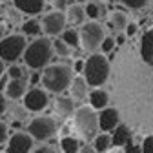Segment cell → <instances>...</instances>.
<instances>
[{"instance_id": "14", "label": "cell", "mask_w": 153, "mask_h": 153, "mask_svg": "<svg viewBox=\"0 0 153 153\" xmlns=\"http://www.w3.org/2000/svg\"><path fill=\"white\" fill-rule=\"evenodd\" d=\"M140 56L149 66H153V29L146 31L140 38Z\"/></svg>"}, {"instance_id": "10", "label": "cell", "mask_w": 153, "mask_h": 153, "mask_svg": "<svg viewBox=\"0 0 153 153\" xmlns=\"http://www.w3.org/2000/svg\"><path fill=\"white\" fill-rule=\"evenodd\" d=\"M33 137L29 133L24 131H16L9 137V144H7V153H31L33 149Z\"/></svg>"}, {"instance_id": "9", "label": "cell", "mask_w": 153, "mask_h": 153, "mask_svg": "<svg viewBox=\"0 0 153 153\" xmlns=\"http://www.w3.org/2000/svg\"><path fill=\"white\" fill-rule=\"evenodd\" d=\"M22 99H24V108L29 109V111H42V109L49 104L48 93H46L44 89H40V88L27 89Z\"/></svg>"}, {"instance_id": "12", "label": "cell", "mask_w": 153, "mask_h": 153, "mask_svg": "<svg viewBox=\"0 0 153 153\" xmlns=\"http://www.w3.org/2000/svg\"><path fill=\"white\" fill-rule=\"evenodd\" d=\"M11 2H13V7L16 11L29 15V16L42 13V9L46 6V0H11Z\"/></svg>"}, {"instance_id": "28", "label": "cell", "mask_w": 153, "mask_h": 153, "mask_svg": "<svg viewBox=\"0 0 153 153\" xmlns=\"http://www.w3.org/2000/svg\"><path fill=\"white\" fill-rule=\"evenodd\" d=\"M7 76L9 79H22V76H26V69L20 68V66H11L7 69ZM27 79V76H26Z\"/></svg>"}, {"instance_id": "43", "label": "cell", "mask_w": 153, "mask_h": 153, "mask_svg": "<svg viewBox=\"0 0 153 153\" xmlns=\"http://www.w3.org/2000/svg\"><path fill=\"white\" fill-rule=\"evenodd\" d=\"M62 135H64V137L69 135V126H64V128H62Z\"/></svg>"}, {"instance_id": "32", "label": "cell", "mask_w": 153, "mask_h": 153, "mask_svg": "<svg viewBox=\"0 0 153 153\" xmlns=\"http://www.w3.org/2000/svg\"><path fill=\"white\" fill-rule=\"evenodd\" d=\"M4 140H7V124L0 120V144Z\"/></svg>"}, {"instance_id": "4", "label": "cell", "mask_w": 153, "mask_h": 153, "mask_svg": "<svg viewBox=\"0 0 153 153\" xmlns=\"http://www.w3.org/2000/svg\"><path fill=\"white\" fill-rule=\"evenodd\" d=\"M73 124H75V129L79 131L86 140H93L95 135H97L99 119H97V113H95V109L91 106H80L79 109H75Z\"/></svg>"}, {"instance_id": "40", "label": "cell", "mask_w": 153, "mask_h": 153, "mask_svg": "<svg viewBox=\"0 0 153 153\" xmlns=\"http://www.w3.org/2000/svg\"><path fill=\"white\" fill-rule=\"evenodd\" d=\"M124 40H126V36H124V35L115 36V44H119V46H122V44H124Z\"/></svg>"}, {"instance_id": "18", "label": "cell", "mask_w": 153, "mask_h": 153, "mask_svg": "<svg viewBox=\"0 0 153 153\" xmlns=\"http://www.w3.org/2000/svg\"><path fill=\"white\" fill-rule=\"evenodd\" d=\"M55 108L59 111L60 117H73L75 113V100L73 97H56V102H55Z\"/></svg>"}, {"instance_id": "25", "label": "cell", "mask_w": 153, "mask_h": 153, "mask_svg": "<svg viewBox=\"0 0 153 153\" xmlns=\"http://www.w3.org/2000/svg\"><path fill=\"white\" fill-rule=\"evenodd\" d=\"M84 11H86V16H88V18H91V20H97V18H99V16H102V13H104L102 6H100V4H97V2H89V4H86Z\"/></svg>"}, {"instance_id": "45", "label": "cell", "mask_w": 153, "mask_h": 153, "mask_svg": "<svg viewBox=\"0 0 153 153\" xmlns=\"http://www.w3.org/2000/svg\"><path fill=\"white\" fill-rule=\"evenodd\" d=\"M0 2H9V0H0Z\"/></svg>"}, {"instance_id": "17", "label": "cell", "mask_w": 153, "mask_h": 153, "mask_svg": "<svg viewBox=\"0 0 153 153\" xmlns=\"http://www.w3.org/2000/svg\"><path fill=\"white\" fill-rule=\"evenodd\" d=\"M66 20L73 26H82L86 20V11L80 4H71L68 7V15H66Z\"/></svg>"}, {"instance_id": "2", "label": "cell", "mask_w": 153, "mask_h": 153, "mask_svg": "<svg viewBox=\"0 0 153 153\" xmlns=\"http://www.w3.org/2000/svg\"><path fill=\"white\" fill-rule=\"evenodd\" d=\"M22 56H24V62H26L27 68L40 71L51 60V56H53V44H51L49 38H44V36L35 38L31 44L26 46Z\"/></svg>"}, {"instance_id": "24", "label": "cell", "mask_w": 153, "mask_h": 153, "mask_svg": "<svg viewBox=\"0 0 153 153\" xmlns=\"http://www.w3.org/2000/svg\"><path fill=\"white\" fill-rule=\"evenodd\" d=\"M60 35H62V40H64L69 48H76V46L80 44L79 31H76V29H64Z\"/></svg>"}, {"instance_id": "30", "label": "cell", "mask_w": 153, "mask_h": 153, "mask_svg": "<svg viewBox=\"0 0 153 153\" xmlns=\"http://www.w3.org/2000/svg\"><path fill=\"white\" fill-rule=\"evenodd\" d=\"M142 153H153V135H148L142 140Z\"/></svg>"}, {"instance_id": "26", "label": "cell", "mask_w": 153, "mask_h": 153, "mask_svg": "<svg viewBox=\"0 0 153 153\" xmlns=\"http://www.w3.org/2000/svg\"><path fill=\"white\" fill-rule=\"evenodd\" d=\"M51 44H53V53H56L59 56H69V55H71L69 46L62 40V38H55Z\"/></svg>"}, {"instance_id": "38", "label": "cell", "mask_w": 153, "mask_h": 153, "mask_svg": "<svg viewBox=\"0 0 153 153\" xmlns=\"http://www.w3.org/2000/svg\"><path fill=\"white\" fill-rule=\"evenodd\" d=\"M71 68H73V71H76V73H82V69H84V62H82V60H76Z\"/></svg>"}, {"instance_id": "11", "label": "cell", "mask_w": 153, "mask_h": 153, "mask_svg": "<svg viewBox=\"0 0 153 153\" xmlns=\"http://www.w3.org/2000/svg\"><path fill=\"white\" fill-rule=\"evenodd\" d=\"M99 129H102L104 133L111 131L115 126L119 124L120 120V115H119V109H115V108H102V111L99 113Z\"/></svg>"}, {"instance_id": "34", "label": "cell", "mask_w": 153, "mask_h": 153, "mask_svg": "<svg viewBox=\"0 0 153 153\" xmlns=\"http://www.w3.org/2000/svg\"><path fill=\"white\" fill-rule=\"evenodd\" d=\"M124 148H126V153H140V148H139V146H133L131 140H128V142L124 144Z\"/></svg>"}, {"instance_id": "21", "label": "cell", "mask_w": 153, "mask_h": 153, "mask_svg": "<svg viewBox=\"0 0 153 153\" xmlns=\"http://www.w3.org/2000/svg\"><path fill=\"white\" fill-rule=\"evenodd\" d=\"M22 33L27 35V36H40L42 26H40L38 20H35V18H29V20H26L22 24Z\"/></svg>"}, {"instance_id": "6", "label": "cell", "mask_w": 153, "mask_h": 153, "mask_svg": "<svg viewBox=\"0 0 153 153\" xmlns=\"http://www.w3.org/2000/svg\"><path fill=\"white\" fill-rule=\"evenodd\" d=\"M104 27L97 22H89V24H82L80 26V31H79V38L82 42V48L86 51H97L104 40Z\"/></svg>"}, {"instance_id": "8", "label": "cell", "mask_w": 153, "mask_h": 153, "mask_svg": "<svg viewBox=\"0 0 153 153\" xmlns=\"http://www.w3.org/2000/svg\"><path fill=\"white\" fill-rule=\"evenodd\" d=\"M66 15L62 11H51L48 15H44V18L40 20L42 26V33H46L48 36H56L66 29Z\"/></svg>"}, {"instance_id": "22", "label": "cell", "mask_w": 153, "mask_h": 153, "mask_svg": "<svg viewBox=\"0 0 153 153\" xmlns=\"http://www.w3.org/2000/svg\"><path fill=\"white\" fill-rule=\"evenodd\" d=\"M79 148H80L79 139L69 137V135L62 137V140H60V149H62V153H79Z\"/></svg>"}, {"instance_id": "13", "label": "cell", "mask_w": 153, "mask_h": 153, "mask_svg": "<svg viewBox=\"0 0 153 153\" xmlns=\"http://www.w3.org/2000/svg\"><path fill=\"white\" fill-rule=\"evenodd\" d=\"M27 79L22 76V79H11L9 84L6 86V97H9L11 100H18L22 99L26 91H27Z\"/></svg>"}, {"instance_id": "39", "label": "cell", "mask_w": 153, "mask_h": 153, "mask_svg": "<svg viewBox=\"0 0 153 153\" xmlns=\"http://www.w3.org/2000/svg\"><path fill=\"white\" fill-rule=\"evenodd\" d=\"M79 153H97V151H95L93 146H82V148H79Z\"/></svg>"}, {"instance_id": "7", "label": "cell", "mask_w": 153, "mask_h": 153, "mask_svg": "<svg viewBox=\"0 0 153 153\" xmlns=\"http://www.w3.org/2000/svg\"><path fill=\"white\" fill-rule=\"evenodd\" d=\"M56 129L59 124L53 117H35L27 126V133L33 137V140H48L56 133Z\"/></svg>"}, {"instance_id": "27", "label": "cell", "mask_w": 153, "mask_h": 153, "mask_svg": "<svg viewBox=\"0 0 153 153\" xmlns=\"http://www.w3.org/2000/svg\"><path fill=\"white\" fill-rule=\"evenodd\" d=\"M119 2L124 4V6H128V7H131V9H140V7L148 6L151 0H119Z\"/></svg>"}, {"instance_id": "3", "label": "cell", "mask_w": 153, "mask_h": 153, "mask_svg": "<svg viewBox=\"0 0 153 153\" xmlns=\"http://www.w3.org/2000/svg\"><path fill=\"white\" fill-rule=\"evenodd\" d=\"M84 79L88 86L93 88H100L109 76V60L108 56L100 53H93L89 55V59L84 62Z\"/></svg>"}, {"instance_id": "44", "label": "cell", "mask_w": 153, "mask_h": 153, "mask_svg": "<svg viewBox=\"0 0 153 153\" xmlns=\"http://www.w3.org/2000/svg\"><path fill=\"white\" fill-rule=\"evenodd\" d=\"M2 36H4V27L0 26V38H2Z\"/></svg>"}, {"instance_id": "1", "label": "cell", "mask_w": 153, "mask_h": 153, "mask_svg": "<svg viewBox=\"0 0 153 153\" xmlns=\"http://www.w3.org/2000/svg\"><path fill=\"white\" fill-rule=\"evenodd\" d=\"M73 68L69 64H53L46 66L40 73V82L42 86L51 93H62L69 88L73 80Z\"/></svg>"}, {"instance_id": "20", "label": "cell", "mask_w": 153, "mask_h": 153, "mask_svg": "<svg viewBox=\"0 0 153 153\" xmlns=\"http://www.w3.org/2000/svg\"><path fill=\"white\" fill-rule=\"evenodd\" d=\"M128 24V18L122 11H113L111 18H109V29H117V31H124Z\"/></svg>"}, {"instance_id": "29", "label": "cell", "mask_w": 153, "mask_h": 153, "mask_svg": "<svg viewBox=\"0 0 153 153\" xmlns=\"http://www.w3.org/2000/svg\"><path fill=\"white\" fill-rule=\"evenodd\" d=\"M115 36H104V40H102V44H100V49L104 51V53H111L113 49H115Z\"/></svg>"}, {"instance_id": "33", "label": "cell", "mask_w": 153, "mask_h": 153, "mask_svg": "<svg viewBox=\"0 0 153 153\" xmlns=\"http://www.w3.org/2000/svg\"><path fill=\"white\" fill-rule=\"evenodd\" d=\"M6 109H7V99H6V95L0 91V117L6 113Z\"/></svg>"}, {"instance_id": "42", "label": "cell", "mask_w": 153, "mask_h": 153, "mask_svg": "<svg viewBox=\"0 0 153 153\" xmlns=\"http://www.w3.org/2000/svg\"><path fill=\"white\" fill-rule=\"evenodd\" d=\"M4 71H6V66H4V60H2V59H0V76H2V75H4Z\"/></svg>"}, {"instance_id": "36", "label": "cell", "mask_w": 153, "mask_h": 153, "mask_svg": "<svg viewBox=\"0 0 153 153\" xmlns=\"http://www.w3.org/2000/svg\"><path fill=\"white\" fill-rule=\"evenodd\" d=\"M135 33H137V26L131 24V22H128V24H126V35H128V36H133Z\"/></svg>"}, {"instance_id": "47", "label": "cell", "mask_w": 153, "mask_h": 153, "mask_svg": "<svg viewBox=\"0 0 153 153\" xmlns=\"http://www.w3.org/2000/svg\"><path fill=\"white\" fill-rule=\"evenodd\" d=\"M79 2H84V0H79Z\"/></svg>"}, {"instance_id": "5", "label": "cell", "mask_w": 153, "mask_h": 153, "mask_svg": "<svg viewBox=\"0 0 153 153\" xmlns=\"http://www.w3.org/2000/svg\"><path fill=\"white\" fill-rule=\"evenodd\" d=\"M27 46V40L24 38V35H7L0 38V59L4 62H16L22 56L24 49Z\"/></svg>"}, {"instance_id": "23", "label": "cell", "mask_w": 153, "mask_h": 153, "mask_svg": "<svg viewBox=\"0 0 153 153\" xmlns=\"http://www.w3.org/2000/svg\"><path fill=\"white\" fill-rule=\"evenodd\" d=\"M109 146H111V135H108V133L95 135V139H93V148H95V151L102 153V151H106Z\"/></svg>"}, {"instance_id": "37", "label": "cell", "mask_w": 153, "mask_h": 153, "mask_svg": "<svg viewBox=\"0 0 153 153\" xmlns=\"http://www.w3.org/2000/svg\"><path fill=\"white\" fill-rule=\"evenodd\" d=\"M35 73H31L29 76V84H38L40 82V73H38V69H33Z\"/></svg>"}, {"instance_id": "15", "label": "cell", "mask_w": 153, "mask_h": 153, "mask_svg": "<svg viewBox=\"0 0 153 153\" xmlns=\"http://www.w3.org/2000/svg\"><path fill=\"white\" fill-rule=\"evenodd\" d=\"M131 139H133V131L126 124H117V126L113 128V135H111V144L113 146L120 148V146H124Z\"/></svg>"}, {"instance_id": "19", "label": "cell", "mask_w": 153, "mask_h": 153, "mask_svg": "<svg viewBox=\"0 0 153 153\" xmlns=\"http://www.w3.org/2000/svg\"><path fill=\"white\" fill-rule=\"evenodd\" d=\"M88 99H89V106L93 109H102L108 106L109 102V97H108V93L104 89H99V88H95L89 95H88Z\"/></svg>"}, {"instance_id": "16", "label": "cell", "mask_w": 153, "mask_h": 153, "mask_svg": "<svg viewBox=\"0 0 153 153\" xmlns=\"http://www.w3.org/2000/svg\"><path fill=\"white\" fill-rule=\"evenodd\" d=\"M69 89H71V97L73 99H86L88 97V82L82 75L79 76H73V80L69 84Z\"/></svg>"}, {"instance_id": "35", "label": "cell", "mask_w": 153, "mask_h": 153, "mask_svg": "<svg viewBox=\"0 0 153 153\" xmlns=\"http://www.w3.org/2000/svg\"><path fill=\"white\" fill-rule=\"evenodd\" d=\"M13 111H15V117H18V119H26V115H27V111L24 109V108H11Z\"/></svg>"}, {"instance_id": "41", "label": "cell", "mask_w": 153, "mask_h": 153, "mask_svg": "<svg viewBox=\"0 0 153 153\" xmlns=\"http://www.w3.org/2000/svg\"><path fill=\"white\" fill-rule=\"evenodd\" d=\"M55 6L59 7V9H62V7L66 6V0H55Z\"/></svg>"}, {"instance_id": "46", "label": "cell", "mask_w": 153, "mask_h": 153, "mask_svg": "<svg viewBox=\"0 0 153 153\" xmlns=\"http://www.w3.org/2000/svg\"><path fill=\"white\" fill-rule=\"evenodd\" d=\"M0 15H2V7H0Z\"/></svg>"}, {"instance_id": "31", "label": "cell", "mask_w": 153, "mask_h": 153, "mask_svg": "<svg viewBox=\"0 0 153 153\" xmlns=\"http://www.w3.org/2000/svg\"><path fill=\"white\" fill-rule=\"evenodd\" d=\"M31 153H56V149H55L53 146H48V144H44V146H38V148L31 149Z\"/></svg>"}]
</instances>
